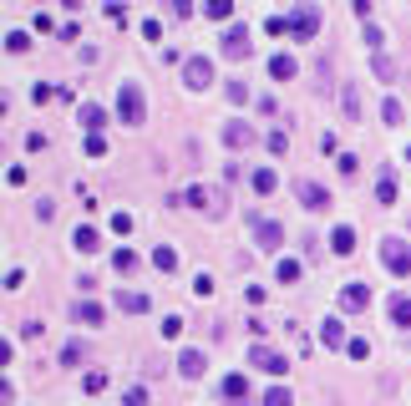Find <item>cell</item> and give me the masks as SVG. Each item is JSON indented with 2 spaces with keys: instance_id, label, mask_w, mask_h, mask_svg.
<instances>
[{
  "instance_id": "cell-31",
  "label": "cell",
  "mask_w": 411,
  "mask_h": 406,
  "mask_svg": "<svg viewBox=\"0 0 411 406\" xmlns=\"http://www.w3.org/2000/svg\"><path fill=\"white\" fill-rule=\"evenodd\" d=\"M6 51H15V56L31 51V36H26V31H11V36H6Z\"/></svg>"
},
{
  "instance_id": "cell-38",
  "label": "cell",
  "mask_w": 411,
  "mask_h": 406,
  "mask_svg": "<svg viewBox=\"0 0 411 406\" xmlns=\"http://www.w3.org/2000/svg\"><path fill=\"white\" fill-rule=\"evenodd\" d=\"M224 92H229V102H249V87H244V81H229Z\"/></svg>"
},
{
  "instance_id": "cell-21",
  "label": "cell",
  "mask_w": 411,
  "mask_h": 406,
  "mask_svg": "<svg viewBox=\"0 0 411 406\" xmlns=\"http://www.w3.org/2000/svg\"><path fill=\"white\" fill-rule=\"evenodd\" d=\"M320 340H325L330 351H335V346H351V340H345V325H340V320H325V325H320Z\"/></svg>"
},
{
  "instance_id": "cell-40",
  "label": "cell",
  "mask_w": 411,
  "mask_h": 406,
  "mask_svg": "<svg viewBox=\"0 0 411 406\" xmlns=\"http://www.w3.org/2000/svg\"><path fill=\"white\" fill-rule=\"evenodd\" d=\"M193 295H213V274H198V280H193Z\"/></svg>"
},
{
  "instance_id": "cell-17",
  "label": "cell",
  "mask_w": 411,
  "mask_h": 406,
  "mask_svg": "<svg viewBox=\"0 0 411 406\" xmlns=\"http://www.w3.org/2000/svg\"><path fill=\"white\" fill-rule=\"evenodd\" d=\"M340 107H345V122H361V92L351 87V81L340 87Z\"/></svg>"
},
{
  "instance_id": "cell-27",
  "label": "cell",
  "mask_w": 411,
  "mask_h": 406,
  "mask_svg": "<svg viewBox=\"0 0 411 406\" xmlns=\"http://www.w3.org/2000/svg\"><path fill=\"white\" fill-rule=\"evenodd\" d=\"M401 117H406V112H401V102H396V97H386V102H381V122H386V127H401Z\"/></svg>"
},
{
  "instance_id": "cell-33",
  "label": "cell",
  "mask_w": 411,
  "mask_h": 406,
  "mask_svg": "<svg viewBox=\"0 0 411 406\" xmlns=\"http://www.w3.org/2000/svg\"><path fill=\"white\" fill-rule=\"evenodd\" d=\"M391 198H396V183L381 178V183H376V203H391Z\"/></svg>"
},
{
  "instance_id": "cell-13",
  "label": "cell",
  "mask_w": 411,
  "mask_h": 406,
  "mask_svg": "<svg viewBox=\"0 0 411 406\" xmlns=\"http://www.w3.org/2000/svg\"><path fill=\"white\" fill-rule=\"evenodd\" d=\"M72 249H81V254H97V249H102V234H97L92 224H81V229L72 234Z\"/></svg>"
},
{
  "instance_id": "cell-1",
  "label": "cell",
  "mask_w": 411,
  "mask_h": 406,
  "mask_svg": "<svg viewBox=\"0 0 411 406\" xmlns=\"http://www.w3.org/2000/svg\"><path fill=\"white\" fill-rule=\"evenodd\" d=\"M117 117L127 127H142L147 122V97H142L137 81H122V87H117Z\"/></svg>"
},
{
  "instance_id": "cell-24",
  "label": "cell",
  "mask_w": 411,
  "mask_h": 406,
  "mask_svg": "<svg viewBox=\"0 0 411 406\" xmlns=\"http://www.w3.org/2000/svg\"><path fill=\"white\" fill-rule=\"evenodd\" d=\"M249 183H254V194H274V168H254V173H249Z\"/></svg>"
},
{
  "instance_id": "cell-39",
  "label": "cell",
  "mask_w": 411,
  "mask_h": 406,
  "mask_svg": "<svg viewBox=\"0 0 411 406\" xmlns=\"http://www.w3.org/2000/svg\"><path fill=\"white\" fill-rule=\"evenodd\" d=\"M86 153H97V158L107 153V142H102V133H86Z\"/></svg>"
},
{
  "instance_id": "cell-4",
  "label": "cell",
  "mask_w": 411,
  "mask_h": 406,
  "mask_svg": "<svg viewBox=\"0 0 411 406\" xmlns=\"http://www.w3.org/2000/svg\"><path fill=\"white\" fill-rule=\"evenodd\" d=\"M183 81H188L193 92L213 87V61H208V56H188V61H183Z\"/></svg>"
},
{
  "instance_id": "cell-11",
  "label": "cell",
  "mask_w": 411,
  "mask_h": 406,
  "mask_svg": "<svg viewBox=\"0 0 411 406\" xmlns=\"http://www.w3.org/2000/svg\"><path fill=\"white\" fill-rule=\"evenodd\" d=\"M224 401H234V406H249V376H239V371H234V376H224Z\"/></svg>"
},
{
  "instance_id": "cell-18",
  "label": "cell",
  "mask_w": 411,
  "mask_h": 406,
  "mask_svg": "<svg viewBox=\"0 0 411 406\" xmlns=\"http://www.w3.org/2000/svg\"><path fill=\"white\" fill-rule=\"evenodd\" d=\"M330 249H335V254H351V249H356V229H351V224L330 229Z\"/></svg>"
},
{
  "instance_id": "cell-36",
  "label": "cell",
  "mask_w": 411,
  "mask_h": 406,
  "mask_svg": "<svg viewBox=\"0 0 411 406\" xmlns=\"http://www.w3.org/2000/svg\"><path fill=\"white\" fill-rule=\"evenodd\" d=\"M269 153H274V158H285V153H290V137H285V133H274V137H269Z\"/></svg>"
},
{
  "instance_id": "cell-3",
  "label": "cell",
  "mask_w": 411,
  "mask_h": 406,
  "mask_svg": "<svg viewBox=\"0 0 411 406\" xmlns=\"http://www.w3.org/2000/svg\"><path fill=\"white\" fill-rule=\"evenodd\" d=\"M285 26H290V36H295V41H310V36L320 31V6H295Z\"/></svg>"
},
{
  "instance_id": "cell-25",
  "label": "cell",
  "mask_w": 411,
  "mask_h": 406,
  "mask_svg": "<svg viewBox=\"0 0 411 406\" xmlns=\"http://www.w3.org/2000/svg\"><path fill=\"white\" fill-rule=\"evenodd\" d=\"M279 285H299V274H305V264H299V259H279Z\"/></svg>"
},
{
  "instance_id": "cell-9",
  "label": "cell",
  "mask_w": 411,
  "mask_h": 406,
  "mask_svg": "<svg viewBox=\"0 0 411 406\" xmlns=\"http://www.w3.org/2000/svg\"><path fill=\"white\" fill-rule=\"evenodd\" d=\"M224 147H254V122H224Z\"/></svg>"
},
{
  "instance_id": "cell-35",
  "label": "cell",
  "mask_w": 411,
  "mask_h": 406,
  "mask_svg": "<svg viewBox=\"0 0 411 406\" xmlns=\"http://www.w3.org/2000/svg\"><path fill=\"white\" fill-rule=\"evenodd\" d=\"M365 41H371V51L381 56V46H386V31H381V26H365Z\"/></svg>"
},
{
  "instance_id": "cell-34",
  "label": "cell",
  "mask_w": 411,
  "mask_h": 406,
  "mask_svg": "<svg viewBox=\"0 0 411 406\" xmlns=\"http://www.w3.org/2000/svg\"><path fill=\"white\" fill-rule=\"evenodd\" d=\"M163 335L178 340V335H183V315H168V320H163Z\"/></svg>"
},
{
  "instance_id": "cell-30",
  "label": "cell",
  "mask_w": 411,
  "mask_h": 406,
  "mask_svg": "<svg viewBox=\"0 0 411 406\" xmlns=\"http://www.w3.org/2000/svg\"><path fill=\"white\" fill-rule=\"evenodd\" d=\"M264 406H295V396H290L285 386H269V391H264Z\"/></svg>"
},
{
  "instance_id": "cell-23",
  "label": "cell",
  "mask_w": 411,
  "mask_h": 406,
  "mask_svg": "<svg viewBox=\"0 0 411 406\" xmlns=\"http://www.w3.org/2000/svg\"><path fill=\"white\" fill-rule=\"evenodd\" d=\"M153 264H158L163 274H173V269H178V249H173V244H158V249H153Z\"/></svg>"
},
{
  "instance_id": "cell-2",
  "label": "cell",
  "mask_w": 411,
  "mask_h": 406,
  "mask_svg": "<svg viewBox=\"0 0 411 406\" xmlns=\"http://www.w3.org/2000/svg\"><path fill=\"white\" fill-rule=\"evenodd\" d=\"M381 264L391 269L396 280H406V274H411V244L396 239V234H386V239H381Z\"/></svg>"
},
{
  "instance_id": "cell-10",
  "label": "cell",
  "mask_w": 411,
  "mask_h": 406,
  "mask_svg": "<svg viewBox=\"0 0 411 406\" xmlns=\"http://www.w3.org/2000/svg\"><path fill=\"white\" fill-rule=\"evenodd\" d=\"M371 305V285H361V280H351L340 290V310H365Z\"/></svg>"
},
{
  "instance_id": "cell-22",
  "label": "cell",
  "mask_w": 411,
  "mask_h": 406,
  "mask_svg": "<svg viewBox=\"0 0 411 406\" xmlns=\"http://www.w3.org/2000/svg\"><path fill=\"white\" fill-rule=\"evenodd\" d=\"M295 72H299V61H295V56H274V61H269V76H274V81H290Z\"/></svg>"
},
{
  "instance_id": "cell-32",
  "label": "cell",
  "mask_w": 411,
  "mask_h": 406,
  "mask_svg": "<svg viewBox=\"0 0 411 406\" xmlns=\"http://www.w3.org/2000/svg\"><path fill=\"white\" fill-rule=\"evenodd\" d=\"M122 406H147V386H127L122 391Z\"/></svg>"
},
{
  "instance_id": "cell-41",
  "label": "cell",
  "mask_w": 411,
  "mask_h": 406,
  "mask_svg": "<svg viewBox=\"0 0 411 406\" xmlns=\"http://www.w3.org/2000/svg\"><path fill=\"white\" fill-rule=\"evenodd\" d=\"M345 351H351V360H365V356H371V346H365V340H351Z\"/></svg>"
},
{
  "instance_id": "cell-5",
  "label": "cell",
  "mask_w": 411,
  "mask_h": 406,
  "mask_svg": "<svg viewBox=\"0 0 411 406\" xmlns=\"http://www.w3.org/2000/svg\"><path fill=\"white\" fill-rule=\"evenodd\" d=\"M279 244H285V224H279V219H259V224H254V249L274 254Z\"/></svg>"
},
{
  "instance_id": "cell-12",
  "label": "cell",
  "mask_w": 411,
  "mask_h": 406,
  "mask_svg": "<svg viewBox=\"0 0 411 406\" xmlns=\"http://www.w3.org/2000/svg\"><path fill=\"white\" fill-rule=\"evenodd\" d=\"M76 122L86 127V133H102V127H107V107H97V102H81V107H76Z\"/></svg>"
},
{
  "instance_id": "cell-16",
  "label": "cell",
  "mask_w": 411,
  "mask_h": 406,
  "mask_svg": "<svg viewBox=\"0 0 411 406\" xmlns=\"http://www.w3.org/2000/svg\"><path fill=\"white\" fill-rule=\"evenodd\" d=\"M72 315H76V325H102V320H107V310H102L97 300H81Z\"/></svg>"
},
{
  "instance_id": "cell-7",
  "label": "cell",
  "mask_w": 411,
  "mask_h": 406,
  "mask_svg": "<svg viewBox=\"0 0 411 406\" xmlns=\"http://www.w3.org/2000/svg\"><path fill=\"white\" fill-rule=\"evenodd\" d=\"M249 366H259L264 376H285V371H290V360L279 356V351H269V346H254V351H249Z\"/></svg>"
},
{
  "instance_id": "cell-28",
  "label": "cell",
  "mask_w": 411,
  "mask_h": 406,
  "mask_svg": "<svg viewBox=\"0 0 411 406\" xmlns=\"http://www.w3.org/2000/svg\"><path fill=\"white\" fill-rule=\"evenodd\" d=\"M371 67H376V76H381V81H396V61L386 56V51H381V56L371 61Z\"/></svg>"
},
{
  "instance_id": "cell-29",
  "label": "cell",
  "mask_w": 411,
  "mask_h": 406,
  "mask_svg": "<svg viewBox=\"0 0 411 406\" xmlns=\"http://www.w3.org/2000/svg\"><path fill=\"white\" fill-rule=\"evenodd\" d=\"M203 15H208V20H229V15H234V6H229V0H208Z\"/></svg>"
},
{
  "instance_id": "cell-37",
  "label": "cell",
  "mask_w": 411,
  "mask_h": 406,
  "mask_svg": "<svg viewBox=\"0 0 411 406\" xmlns=\"http://www.w3.org/2000/svg\"><path fill=\"white\" fill-rule=\"evenodd\" d=\"M97 391H107V376H102V371L86 376V396H97Z\"/></svg>"
},
{
  "instance_id": "cell-19",
  "label": "cell",
  "mask_w": 411,
  "mask_h": 406,
  "mask_svg": "<svg viewBox=\"0 0 411 406\" xmlns=\"http://www.w3.org/2000/svg\"><path fill=\"white\" fill-rule=\"evenodd\" d=\"M112 264H117V274H137V269H142V254H137V249H117Z\"/></svg>"
},
{
  "instance_id": "cell-14",
  "label": "cell",
  "mask_w": 411,
  "mask_h": 406,
  "mask_svg": "<svg viewBox=\"0 0 411 406\" xmlns=\"http://www.w3.org/2000/svg\"><path fill=\"white\" fill-rule=\"evenodd\" d=\"M117 310H127V315H147V295H142V290H117Z\"/></svg>"
},
{
  "instance_id": "cell-15",
  "label": "cell",
  "mask_w": 411,
  "mask_h": 406,
  "mask_svg": "<svg viewBox=\"0 0 411 406\" xmlns=\"http://www.w3.org/2000/svg\"><path fill=\"white\" fill-rule=\"evenodd\" d=\"M203 366H208L203 351H183V356H178V371H183L188 381H198V376H203Z\"/></svg>"
},
{
  "instance_id": "cell-20",
  "label": "cell",
  "mask_w": 411,
  "mask_h": 406,
  "mask_svg": "<svg viewBox=\"0 0 411 406\" xmlns=\"http://www.w3.org/2000/svg\"><path fill=\"white\" fill-rule=\"evenodd\" d=\"M386 310H391L396 325H406V330H411V295H391V305H386Z\"/></svg>"
},
{
  "instance_id": "cell-6",
  "label": "cell",
  "mask_w": 411,
  "mask_h": 406,
  "mask_svg": "<svg viewBox=\"0 0 411 406\" xmlns=\"http://www.w3.org/2000/svg\"><path fill=\"white\" fill-rule=\"evenodd\" d=\"M249 51H254L249 26H229V31H224V56H229V61H244Z\"/></svg>"
},
{
  "instance_id": "cell-42",
  "label": "cell",
  "mask_w": 411,
  "mask_h": 406,
  "mask_svg": "<svg viewBox=\"0 0 411 406\" xmlns=\"http://www.w3.org/2000/svg\"><path fill=\"white\" fill-rule=\"evenodd\" d=\"M406 163H411V147H406Z\"/></svg>"
},
{
  "instance_id": "cell-26",
  "label": "cell",
  "mask_w": 411,
  "mask_h": 406,
  "mask_svg": "<svg viewBox=\"0 0 411 406\" xmlns=\"http://www.w3.org/2000/svg\"><path fill=\"white\" fill-rule=\"evenodd\" d=\"M86 360V346L81 340H67V346H61V366H81Z\"/></svg>"
},
{
  "instance_id": "cell-8",
  "label": "cell",
  "mask_w": 411,
  "mask_h": 406,
  "mask_svg": "<svg viewBox=\"0 0 411 406\" xmlns=\"http://www.w3.org/2000/svg\"><path fill=\"white\" fill-rule=\"evenodd\" d=\"M295 198L305 208H330V188H320L315 178H295Z\"/></svg>"
}]
</instances>
